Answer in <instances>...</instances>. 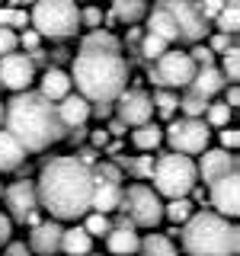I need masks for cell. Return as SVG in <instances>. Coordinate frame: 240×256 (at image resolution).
Listing matches in <instances>:
<instances>
[{"instance_id": "cell-15", "label": "cell", "mask_w": 240, "mask_h": 256, "mask_svg": "<svg viewBox=\"0 0 240 256\" xmlns=\"http://www.w3.org/2000/svg\"><path fill=\"white\" fill-rule=\"evenodd\" d=\"M198 176H202L205 186H214L218 180L224 176L237 173V154H230V150H221V148H212V150H202V160L196 164Z\"/></svg>"}, {"instance_id": "cell-1", "label": "cell", "mask_w": 240, "mask_h": 256, "mask_svg": "<svg viewBox=\"0 0 240 256\" xmlns=\"http://www.w3.org/2000/svg\"><path fill=\"white\" fill-rule=\"evenodd\" d=\"M96 176L93 166H84L74 154L48 157L38 170L36 196L38 208L52 214V221H80L90 214Z\"/></svg>"}, {"instance_id": "cell-36", "label": "cell", "mask_w": 240, "mask_h": 256, "mask_svg": "<svg viewBox=\"0 0 240 256\" xmlns=\"http://www.w3.org/2000/svg\"><path fill=\"white\" fill-rule=\"evenodd\" d=\"M218 70L224 74V80H228V84H234V80L240 77V48H237V42L221 54V68H218Z\"/></svg>"}, {"instance_id": "cell-42", "label": "cell", "mask_w": 240, "mask_h": 256, "mask_svg": "<svg viewBox=\"0 0 240 256\" xmlns=\"http://www.w3.org/2000/svg\"><path fill=\"white\" fill-rule=\"evenodd\" d=\"M74 157H77V160H80L84 166H96V164H100V150H93L90 144H84V148H77V150H74Z\"/></svg>"}, {"instance_id": "cell-45", "label": "cell", "mask_w": 240, "mask_h": 256, "mask_svg": "<svg viewBox=\"0 0 240 256\" xmlns=\"http://www.w3.org/2000/svg\"><path fill=\"white\" fill-rule=\"evenodd\" d=\"M13 240V221L6 218V212H0V250Z\"/></svg>"}, {"instance_id": "cell-27", "label": "cell", "mask_w": 240, "mask_h": 256, "mask_svg": "<svg viewBox=\"0 0 240 256\" xmlns=\"http://www.w3.org/2000/svg\"><path fill=\"white\" fill-rule=\"evenodd\" d=\"M144 16H148V0H112V20L134 26Z\"/></svg>"}, {"instance_id": "cell-21", "label": "cell", "mask_w": 240, "mask_h": 256, "mask_svg": "<svg viewBox=\"0 0 240 256\" xmlns=\"http://www.w3.org/2000/svg\"><path fill=\"white\" fill-rule=\"evenodd\" d=\"M26 157H29V154L20 148V141H16L10 132H4V128H0V173H16V170H22Z\"/></svg>"}, {"instance_id": "cell-52", "label": "cell", "mask_w": 240, "mask_h": 256, "mask_svg": "<svg viewBox=\"0 0 240 256\" xmlns=\"http://www.w3.org/2000/svg\"><path fill=\"white\" fill-rule=\"evenodd\" d=\"M224 106H228L230 112H234L240 106V90H237V84H230V90H228V100H224Z\"/></svg>"}, {"instance_id": "cell-4", "label": "cell", "mask_w": 240, "mask_h": 256, "mask_svg": "<svg viewBox=\"0 0 240 256\" xmlns=\"http://www.w3.org/2000/svg\"><path fill=\"white\" fill-rule=\"evenodd\" d=\"M180 244L186 256H237L240 230L234 221L202 208L180 228Z\"/></svg>"}, {"instance_id": "cell-6", "label": "cell", "mask_w": 240, "mask_h": 256, "mask_svg": "<svg viewBox=\"0 0 240 256\" xmlns=\"http://www.w3.org/2000/svg\"><path fill=\"white\" fill-rule=\"evenodd\" d=\"M29 22L38 38H70L80 32V6L74 0H36Z\"/></svg>"}, {"instance_id": "cell-37", "label": "cell", "mask_w": 240, "mask_h": 256, "mask_svg": "<svg viewBox=\"0 0 240 256\" xmlns=\"http://www.w3.org/2000/svg\"><path fill=\"white\" fill-rule=\"evenodd\" d=\"M128 173H132L138 182L150 180V173H154V157H150V154H138V157H132V164H128Z\"/></svg>"}, {"instance_id": "cell-28", "label": "cell", "mask_w": 240, "mask_h": 256, "mask_svg": "<svg viewBox=\"0 0 240 256\" xmlns=\"http://www.w3.org/2000/svg\"><path fill=\"white\" fill-rule=\"evenodd\" d=\"M138 256H180V250H176V244L166 234H148V237H141Z\"/></svg>"}, {"instance_id": "cell-7", "label": "cell", "mask_w": 240, "mask_h": 256, "mask_svg": "<svg viewBox=\"0 0 240 256\" xmlns=\"http://www.w3.org/2000/svg\"><path fill=\"white\" fill-rule=\"evenodd\" d=\"M118 214H125L132 221V228H148L154 230L160 221H164V202L148 182H132L128 189H122V205H118Z\"/></svg>"}, {"instance_id": "cell-18", "label": "cell", "mask_w": 240, "mask_h": 256, "mask_svg": "<svg viewBox=\"0 0 240 256\" xmlns=\"http://www.w3.org/2000/svg\"><path fill=\"white\" fill-rule=\"evenodd\" d=\"M54 109H58V118H61V125L68 128V132L86 125V118H90V102H86L84 96H77V93H68L61 102H54Z\"/></svg>"}, {"instance_id": "cell-44", "label": "cell", "mask_w": 240, "mask_h": 256, "mask_svg": "<svg viewBox=\"0 0 240 256\" xmlns=\"http://www.w3.org/2000/svg\"><path fill=\"white\" fill-rule=\"evenodd\" d=\"M86 141H90V148H93V150H102V148L109 144L106 128H93V132H86Z\"/></svg>"}, {"instance_id": "cell-20", "label": "cell", "mask_w": 240, "mask_h": 256, "mask_svg": "<svg viewBox=\"0 0 240 256\" xmlns=\"http://www.w3.org/2000/svg\"><path fill=\"white\" fill-rule=\"evenodd\" d=\"M118 205H122V186H116V182H102V180H96L90 212H96V214H109V212H118Z\"/></svg>"}, {"instance_id": "cell-14", "label": "cell", "mask_w": 240, "mask_h": 256, "mask_svg": "<svg viewBox=\"0 0 240 256\" xmlns=\"http://www.w3.org/2000/svg\"><path fill=\"white\" fill-rule=\"evenodd\" d=\"M208 202H212V212L221 214V218L234 221L240 212V176L230 173L218 180L214 186H208Z\"/></svg>"}, {"instance_id": "cell-29", "label": "cell", "mask_w": 240, "mask_h": 256, "mask_svg": "<svg viewBox=\"0 0 240 256\" xmlns=\"http://www.w3.org/2000/svg\"><path fill=\"white\" fill-rule=\"evenodd\" d=\"M214 26H218L221 36H230V38H234L237 29H240V6L237 4H224L221 13L214 16Z\"/></svg>"}, {"instance_id": "cell-35", "label": "cell", "mask_w": 240, "mask_h": 256, "mask_svg": "<svg viewBox=\"0 0 240 256\" xmlns=\"http://www.w3.org/2000/svg\"><path fill=\"white\" fill-rule=\"evenodd\" d=\"M166 48H170V45L160 42V38H157V36H150V32H144V36L138 38V52H141V58L148 61V64H150V61H157L160 54L166 52Z\"/></svg>"}, {"instance_id": "cell-33", "label": "cell", "mask_w": 240, "mask_h": 256, "mask_svg": "<svg viewBox=\"0 0 240 256\" xmlns=\"http://www.w3.org/2000/svg\"><path fill=\"white\" fill-rule=\"evenodd\" d=\"M230 116H234V112L224 106V100H212V102H208V109H205V116H202V122L208 128H224V125L230 122Z\"/></svg>"}, {"instance_id": "cell-9", "label": "cell", "mask_w": 240, "mask_h": 256, "mask_svg": "<svg viewBox=\"0 0 240 256\" xmlns=\"http://www.w3.org/2000/svg\"><path fill=\"white\" fill-rule=\"evenodd\" d=\"M208 138H212V128L202 118H173L164 128V141L170 144V154L182 157H196L208 150Z\"/></svg>"}, {"instance_id": "cell-34", "label": "cell", "mask_w": 240, "mask_h": 256, "mask_svg": "<svg viewBox=\"0 0 240 256\" xmlns=\"http://www.w3.org/2000/svg\"><path fill=\"white\" fill-rule=\"evenodd\" d=\"M80 228L86 230V237H109V230H112V221H109V214H96V212H90L84 218V224Z\"/></svg>"}, {"instance_id": "cell-39", "label": "cell", "mask_w": 240, "mask_h": 256, "mask_svg": "<svg viewBox=\"0 0 240 256\" xmlns=\"http://www.w3.org/2000/svg\"><path fill=\"white\" fill-rule=\"evenodd\" d=\"M102 20H106V13L100 10V4H86L84 10H80V29H100Z\"/></svg>"}, {"instance_id": "cell-51", "label": "cell", "mask_w": 240, "mask_h": 256, "mask_svg": "<svg viewBox=\"0 0 240 256\" xmlns=\"http://www.w3.org/2000/svg\"><path fill=\"white\" fill-rule=\"evenodd\" d=\"M68 141L70 144H77V148H84V141H86V128L80 125V128H70L68 132Z\"/></svg>"}, {"instance_id": "cell-32", "label": "cell", "mask_w": 240, "mask_h": 256, "mask_svg": "<svg viewBox=\"0 0 240 256\" xmlns=\"http://www.w3.org/2000/svg\"><path fill=\"white\" fill-rule=\"evenodd\" d=\"M192 214H196V205H192L189 198H173L170 205H164V218H170L173 224H180V228L192 218Z\"/></svg>"}, {"instance_id": "cell-30", "label": "cell", "mask_w": 240, "mask_h": 256, "mask_svg": "<svg viewBox=\"0 0 240 256\" xmlns=\"http://www.w3.org/2000/svg\"><path fill=\"white\" fill-rule=\"evenodd\" d=\"M150 102H154V112L164 118H176V112H180V96H176L173 90H157L154 96H150Z\"/></svg>"}, {"instance_id": "cell-55", "label": "cell", "mask_w": 240, "mask_h": 256, "mask_svg": "<svg viewBox=\"0 0 240 256\" xmlns=\"http://www.w3.org/2000/svg\"><path fill=\"white\" fill-rule=\"evenodd\" d=\"M68 58H74V54H70V52H64V48H58V52H54V61H58V64H64Z\"/></svg>"}, {"instance_id": "cell-2", "label": "cell", "mask_w": 240, "mask_h": 256, "mask_svg": "<svg viewBox=\"0 0 240 256\" xmlns=\"http://www.w3.org/2000/svg\"><path fill=\"white\" fill-rule=\"evenodd\" d=\"M0 128L13 134L26 154H42L52 144L68 138V128L61 125L54 102H48L36 90L13 93L4 102V125Z\"/></svg>"}, {"instance_id": "cell-11", "label": "cell", "mask_w": 240, "mask_h": 256, "mask_svg": "<svg viewBox=\"0 0 240 256\" xmlns=\"http://www.w3.org/2000/svg\"><path fill=\"white\" fill-rule=\"evenodd\" d=\"M4 205H6V218L13 224H29L36 228L42 221V208H38L36 196V182L32 180H16L4 189Z\"/></svg>"}, {"instance_id": "cell-17", "label": "cell", "mask_w": 240, "mask_h": 256, "mask_svg": "<svg viewBox=\"0 0 240 256\" xmlns=\"http://www.w3.org/2000/svg\"><path fill=\"white\" fill-rule=\"evenodd\" d=\"M38 96H45L48 102H61L68 93H74V86H70V77L64 68H45L42 80H38Z\"/></svg>"}, {"instance_id": "cell-56", "label": "cell", "mask_w": 240, "mask_h": 256, "mask_svg": "<svg viewBox=\"0 0 240 256\" xmlns=\"http://www.w3.org/2000/svg\"><path fill=\"white\" fill-rule=\"evenodd\" d=\"M0 125H4V100H0Z\"/></svg>"}, {"instance_id": "cell-41", "label": "cell", "mask_w": 240, "mask_h": 256, "mask_svg": "<svg viewBox=\"0 0 240 256\" xmlns=\"http://www.w3.org/2000/svg\"><path fill=\"white\" fill-rule=\"evenodd\" d=\"M218 138H221V150H230V154H234L237 144H240V132H237V128H230V125H224L221 132H218Z\"/></svg>"}, {"instance_id": "cell-38", "label": "cell", "mask_w": 240, "mask_h": 256, "mask_svg": "<svg viewBox=\"0 0 240 256\" xmlns=\"http://www.w3.org/2000/svg\"><path fill=\"white\" fill-rule=\"evenodd\" d=\"M93 176H96V180H102V182H116V186H122V182H125V173L118 170L116 164H109V160H100V164L93 166Z\"/></svg>"}, {"instance_id": "cell-25", "label": "cell", "mask_w": 240, "mask_h": 256, "mask_svg": "<svg viewBox=\"0 0 240 256\" xmlns=\"http://www.w3.org/2000/svg\"><path fill=\"white\" fill-rule=\"evenodd\" d=\"M80 52H102V54H118L122 52V42L118 36H112L109 29H93L80 38Z\"/></svg>"}, {"instance_id": "cell-26", "label": "cell", "mask_w": 240, "mask_h": 256, "mask_svg": "<svg viewBox=\"0 0 240 256\" xmlns=\"http://www.w3.org/2000/svg\"><path fill=\"white\" fill-rule=\"evenodd\" d=\"M132 144L138 148V154H150V150H157L160 144H164V128H160L157 122L138 125L132 132Z\"/></svg>"}, {"instance_id": "cell-16", "label": "cell", "mask_w": 240, "mask_h": 256, "mask_svg": "<svg viewBox=\"0 0 240 256\" xmlns=\"http://www.w3.org/2000/svg\"><path fill=\"white\" fill-rule=\"evenodd\" d=\"M61 234H64V228L58 221H38L36 228H32V234H29V253L32 256H58L61 250Z\"/></svg>"}, {"instance_id": "cell-48", "label": "cell", "mask_w": 240, "mask_h": 256, "mask_svg": "<svg viewBox=\"0 0 240 256\" xmlns=\"http://www.w3.org/2000/svg\"><path fill=\"white\" fill-rule=\"evenodd\" d=\"M38 42H42V38H38V32H32V29H22V36H20V45H22V48L36 52V48H38Z\"/></svg>"}, {"instance_id": "cell-57", "label": "cell", "mask_w": 240, "mask_h": 256, "mask_svg": "<svg viewBox=\"0 0 240 256\" xmlns=\"http://www.w3.org/2000/svg\"><path fill=\"white\" fill-rule=\"evenodd\" d=\"M4 189H6V186H4V182H0V198H4Z\"/></svg>"}, {"instance_id": "cell-19", "label": "cell", "mask_w": 240, "mask_h": 256, "mask_svg": "<svg viewBox=\"0 0 240 256\" xmlns=\"http://www.w3.org/2000/svg\"><path fill=\"white\" fill-rule=\"evenodd\" d=\"M141 234L134 228H112L106 237V250L109 256H138Z\"/></svg>"}, {"instance_id": "cell-5", "label": "cell", "mask_w": 240, "mask_h": 256, "mask_svg": "<svg viewBox=\"0 0 240 256\" xmlns=\"http://www.w3.org/2000/svg\"><path fill=\"white\" fill-rule=\"evenodd\" d=\"M150 182H154L157 196L173 198H189L192 186H198V170L196 160L182 157V154H160L154 157V173H150Z\"/></svg>"}, {"instance_id": "cell-49", "label": "cell", "mask_w": 240, "mask_h": 256, "mask_svg": "<svg viewBox=\"0 0 240 256\" xmlns=\"http://www.w3.org/2000/svg\"><path fill=\"white\" fill-rule=\"evenodd\" d=\"M26 26H29V10H13L10 32H16V29H26Z\"/></svg>"}, {"instance_id": "cell-46", "label": "cell", "mask_w": 240, "mask_h": 256, "mask_svg": "<svg viewBox=\"0 0 240 256\" xmlns=\"http://www.w3.org/2000/svg\"><path fill=\"white\" fill-rule=\"evenodd\" d=\"M230 45H234V38H230V36H221V32H218V36L212 38V45H208V52H212V54H224Z\"/></svg>"}, {"instance_id": "cell-50", "label": "cell", "mask_w": 240, "mask_h": 256, "mask_svg": "<svg viewBox=\"0 0 240 256\" xmlns=\"http://www.w3.org/2000/svg\"><path fill=\"white\" fill-rule=\"evenodd\" d=\"M90 116H96V118H112V102H93V106H90Z\"/></svg>"}, {"instance_id": "cell-22", "label": "cell", "mask_w": 240, "mask_h": 256, "mask_svg": "<svg viewBox=\"0 0 240 256\" xmlns=\"http://www.w3.org/2000/svg\"><path fill=\"white\" fill-rule=\"evenodd\" d=\"M224 86H228V80H224V74L212 64V68H198V70H196V77H192L189 90L198 93V96H205V100H212V96H218Z\"/></svg>"}, {"instance_id": "cell-53", "label": "cell", "mask_w": 240, "mask_h": 256, "mask_svg": "<svg viewBox=\"0 0 240 256\" xmlns=\"http://www.w3.org/2000/svg\"><path fill=\"white\" fill-rule=\"evenodd\" d=\"M122 148H125L122 141H109V144H106V148H102V150H106L109 157H116V154H122Z\"/></svg>"}, {"instance_id": "cell-47", "label": "cell", "mask_w": 240, "mask_h": 256, "mask_svg": "<svg viewBox=\"0 0 240 256\" xmlns=\"http://www.w3.org/2000/svg\"><path fill=\"white\" fill-rule=\"evenodd\" d=\"M4 256H32V253H29V246L22 244V240H10V244L4 246Z\"/></svg>"}, {"instance_id": "cell-58", "label": "cell", "mask_w": 240, "mask_h": 256, "mask_svg": "<svg viewBox=\"0 0 240 256\" xmlns=\"http://www.w3.org/2000/svg\"><path fill=\"white\" fill-rule=\"evenodd\" d=\"M74 4H77V0H74ZM90 4H96V0H90Z\"/></svg>"}, {"instance_id": "cell-10", "label": "cell", "mask_w": 240, "mask_h": 256, "mask_svg": "<svg viewBox=\"0 0 240 256\" xmlns=\"http://www.w3.org/2000/svg\"><path fill=\"white\" fill-rule=\"evenodd\" d=\"M154 6L173 16L176 29H180V42H186V45H198L208 36V29H212V22L198 10V0H157Z\"/></svg>"}, {"instance_id": "cell-43", "label": "cell", "mask_w": 240, "mask_h": 256, "mask_svg": "<svg viewBox=\"0 0 240 256\" xmlns=\"http://www.w3.org/2000/svg\"><path fill=\"white\" fill-rule=\"evenodd\" d=\"M221 6H224V0H198V10H202V16H205L208 22L221 13Z\"/></svg>"}, {"instance_id": "cell-31", "label": "cell", "mask_w": 240, "mask_h": 256, "mask_svg": "<svg viewBox=\"0 0 240 256\" xmlns=\"http://www.w3.org/2000/svg\"><path fill=\"white\" fill-rule=\"evenodd\" d=\"M208 102H212V100H205V96L186 90V93L180 96V112H182V118H202L205 109H208Z\"/></svg>"}, {"instance_id": "cell-23", "label": "cell", "mask_w": 240, "mask_h": 256, "mask_svg": "<svg viewBox=\"0 0 240 256\" xmlns=\"http://www.w3.org/2000/svg\"><path fill=\"white\" fill-rule=\"evenodd\" d=\"M148 32H150V36H157L160 42H166V45L180 42V29H176L173 16L166 13V10H160V6H150V13H148Z\"/></svg>"}, {"instance_id": "cell-24", "label": "cell", "mask_w": 240, "mask_h": 256, "mask_svg": "<svg viewBox=\"0 0 240 256\" xmlns=\"http://www.w3.org/2000/svg\"><path fill=\"white\" fill-rule=\"evenodd\" d=\"M64 256H90L93 253V240L86 237V230L80 228V224H74V228H64L61 234V250Z\"/></svg>"}, {"instance_id": "cell-3", "label": "cell", "mask_w": 240, "mask_h": 256, "mask_svg": "<svg viewBox=\"0 0 240 256\" xmlns=\"http://www.w3.org/2000/svg\"><path fill=\"white\" fill-rule=\"evenodd\" d=\"M70 86L86 102H116L122 90H128L132 68L122 54H102V52H77L70 68Z\"/></svg>"}, {"instance_id": "cell-13", "label": "cell", "mask_w": 240, "mask_h": 256, "mask_svg": "<svg viewBox=\"0 0 240 256\" xmlns=\"http://www.w3.org/2000/svg\"><path fill=\"white\" fill-rule=\"evenodd\" d=\"M36 80V68H32L29 54H4L0 58V90H10V93H22L32 86Z\"/></svg>"}, {"instance_id": "cell-54", "label": "cell", "mask_w": 240, "mask_h": 256, "mask_svg": "<svg viewBox=\"0 0 240 256\" xmlns=\"http://www.w3.org/2000/svg\"><path fill=\"white\" fill-rule=\"evenodd\" d=\"M10 4V10H26L29 4H36V0H6Z\"/></svg>"}, {"instance_id": "cell-40", "label": "cell", "mask_w": 240, "mask_h": 256, "mask_svg": "<svg viewBox=\"0 0 240 256\" xmlns=\"http://www.w3.org/2000/svg\"><path fill=\"white\" fill-rule=\"evenodd\" d=\"M16 48H20V32L0 29V58H4V54H13Z\"/></svg>"}, {"instance_id": "cell-12", "label": "cell", "mask_w": 240, "mask_h": 256, "mask_svg": "<svg viewBox=\"0 0 240 256\" xmlns=\"http://www.w3.org/2000/svg\"><path fill=\"white\" fill-rule=\"evenodd\" d=\"M150 116H154V102H150V93L138 90V86H132V90H122L116 102H112V118H118L125 128H138V125H148Z\"/></svg>"}, {"instance_id": "cell-8", "label": "cell", "mask_w": 240, "mask_h": 256, "mask_svg": "<svg viewBox=\"0 0 240 256\" xmlns=\"http://www.w3.org/2000/svg\"><path fill=\"white\" fill-rule=\"evenodd\" d=\"M196 64L186 52H180V48H166L164 54H160L157 61L148 64V80L157 86V90H189L192 77H196Z\"/></svg>"}]
</instances>
